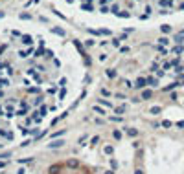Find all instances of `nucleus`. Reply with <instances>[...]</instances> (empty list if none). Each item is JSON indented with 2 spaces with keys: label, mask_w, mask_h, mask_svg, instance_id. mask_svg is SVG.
Returning a JSON list of instances; mask_svg holds the SVG:
<instances>
[{
  "label": "nucleus",
  "mask_w": 184,
  "mask_h": 174,
  "mask_svg": "<svg viewBox=\"0 0 184 174\" xmlns=\"http://www.w3.org/2000/svg\"><path fill=\"white\" fill-rule=\"evenodd\" d=\"M79 2L83 9L103 11L116 17H131V15H151L153 11L166 13L177 6H184V0H70Z\"/></svg>",
  "instance_id": "nucleus-1"
}]
</instances>
